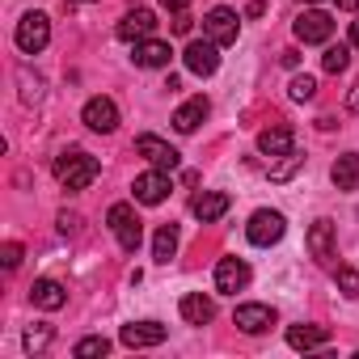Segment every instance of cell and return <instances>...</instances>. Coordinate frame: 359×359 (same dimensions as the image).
I'll list each match as a JSON object with an SVG mask.
<instances>
[{
	"mask_svg": "<svg viewBox=\"0 0 359 359\" xmlns=\"http://www.w3.org/2000/svg\"><path fill=\"white\" fill-rule=\"evenodd\" d=\"M330 342V330L325 325H287V346L292 351H317Z\"/></svg>",
	"mask_w": 359,
	"mask_h": 359,
	"instance_id": "21",
	"label": "cell"
},
{
	"mask_svg": "<svg viewBox=\"0 0 359 359\" xmlns=\"http://www.w3.org/2000/svg\"><path fill=\"white\" fill-rule=\"evenodd\" d=\"M51 342H55V330H51V325H43V321H34V325L22 334V346H26V355H43Z\"/></svg>",
	"mask_w": 359,
	"mask_h": 359,
	"instance_id": "24",
	"label": "cell"
},
{
	"mask_svg": "<svg viewBox=\"0 0 359 359\" xmlns=\"http://www.w3.org/2000/svg\"><path fill=\"white\" fill-rule=\"evenodd\" d=\"M296 39L300 43H330V34H334V18L325 13V9H304L300 18H296Z\"/></svg>",
	"mask_w": 359,
	"mask_h": 359,
	"instance_id": "7",
	"label": "cell"
},
{
	"mask_svg": "<svg viewBox=\"0 0 359 359\" xmlns=\"http://www.w3.org/2000/svg\"><path fill=\"white\" fill-rule=\"evenodd\" d=\"M169 191H173V182H169V169H148V173H140L135 182H131V195H135V203H144V208H156V203H165L169 199Z\"/></svg>",
	"mask_w": 359,
	"mask_h": 359,
	"instance_id": "4",
	"label": "cell"
},
{
	"mask_svg": "<svg viewBox=\"0 0 359 359\" xmlns=\"http://www.w3.org/2000/svg\"><path fill=\"white\" fill-rule=\"evenodd\" d=\"M165 9H169V13H187L191 0H165Z\"/></svg>",
	"mask_w": 359,
	"mask_h": 359,
	"instance_id": "37",
	"label": "cell"
},
{
	"mask_svg": "<svg viewBox=\"0 0 359 359\" xmlns=\"http://www.w3.org/2000/svg\"><path fill=\"white\" fill-rule=\"evenodd\" d=\"M287 97H292V102H313V97H317V81H313V76H292Z\"/></svg>",
	"mask_w": 359,
	"mask_h": 359,
	"instance_id": "30",
	"label": "cell"
},
{
	"mask_svg": "<svg viewBox=\"0 0 359 359\" xmlns=\"http://www.w3.org/2000/svg\"><path fill=\"white\" fill-rule=\"evenodd\" d=\"M106 351H110V338H102V334H89V338H81L72 346L76 359H93V355H106Z\"/></svg>",
	"mask_w": 359,
	"mask_h": 359,
	"instance_id": "28",
	"label": "cell"
},
{
	"mask_svg": "<svg viewBox=\"0 0 359 359\" xmlns=\"http://www.w3.org/2000/svg\"><path fill=\"white\" fill-rule=\"evenodd\" d=\"M191 26H195V22H191L187 13H177V22H173V34H191Z\"/></svg>",
	"mask_w": 359,
	"mask_h": 359,
	"instance_id": "35",
	"label": "cell"
},
{
	"mask_svg": "<svg viewBox=\"0 0 359 359\" xmlns=\"http://www.w3.org/2000/svg\"><path fill=\"white\" fill-rule=\"evenodd\" d=\"M346 110H351V114H359V81H355V89L346 93Z\"/></svg>",
	"mask_w": 359,
	"mask_h": 359,
	"instance_id": "36",
	"label": "cell"
},
{
	"mask_svg": "<svg viewBox=\"0 0 359 359\" xmlns=\"http://www.w3.org/2000/svg\"><path fill=\"white\" fill-rule=\"evenodd\" d=\"M182 60H187V68H191L195 76H212V72L220 68V47H216L212 39H191L187 51H182Z\"/></svg>",
	"mask_w": 359,
	"mask_h": 359,
	"instance_id": "8",
	"label": "cell"
},
{
	"mask_svg": "<svg viewBox=\"0 0 359 359\" xmlns=\"http://www.w3.org/2000/svg\"><path fill=\"white\" fill-rule=\"evenodd\" d=\"M165 338H169V330H165L161 321H135V325H123V334H118V342H123V346H131V351L161 346Z\"/></svg>",
	"mask_w": 359,
	"mask_h": 359,
	"instance_id": "11",
	"label": "cell"
},
{
	"mask_svg": "<svg viewBox=\"0 0 359 359\" xmlns=\"http://www.w3.org/2000/svg\"><path fill=\"white\" fill-rule=\"evenodd\" d=\"M258 152H262V156H271V161H279V156L296 152V131H292L287 123H275V127H266V131L258 135Z\"/></svg>",
	"mask_w": 359,
	"mask_h": 359,
	"instance_id": "12",
	"label": "cell"
},
{
	"mask_svg": "<svg viewBox=\"0 0 359 359\" xmlns=\"http://www.w3.org/2000/svg\"><path fill=\"white\" fill-rule=\"evenodd\" d=\"M330 177H334L338 191H355V187H359V152H342V156L334 161Z\"/></svg>",
	"mask_w": 359,
	"mask_h": 359,
	"instance_id": "23",
	"label": "cell"
},
{
	"mask_svg": "<svg viewBox=\"0 0 359 359\" xmlns=\"http://www.w3.org/2000/svg\"><path fill=\"white\" fill-rule=\"evenodd\" d=\"M338 9H346V13H355V9H359V0H338Z\"/></svg>",
	"mask_w": 359,
	"mask_h": 359,
	"instance_id": "40",
	"label": "cell"
},
{
	"mask_svg": "<svg viewBox=\"0 0 359 359\" xmlns=\"http://www.w3.org/2000/svg\"><path fill=\"white\" fill-rule=\"evenodd\" d=\"M55 224H60V233H64V237H76V233H81V216H76V212H60V220H55Z\"/></svg>",
	"mask_w": 359,
	"mask_h": 359,
	"instance_id": "32",
	"label": "cell"
},
{
	"mask_svg": "<svg viewBox=\"0 0 359 359\" xmlns=\"http://www.w3.org/2000/svg\"><path fill=\"white\" fill-rule=\"evenodd\" d=\"M304 245H309V254H313L317 262H330V258H334V220H313Z\"/></svg>",
	"mask_w": 359,
	"mask_h": 359,
	"instance_id": "17",
	"label": "cell"
},
{
	"mask_svg": "<svg viewBox=\"0 0 359 359\" xmlns=\"http://www.w3.org/2000/svg\"><path fill=\"white\" fill-rule=\"evenodd\" d=\"M237 30H241V22H237V13L233 9H212L208 18H203V34L216 43V47H229V43H237Z\"/></svg>",
	"mask_w": 359,
	"mask_h": 359,
	"instance_id": "9",
	"label": "cell"
},
{
	"mask_svg": "<svg viewBox=\"0 0 359 359\" xmlns=\"http://www.w3.org/2000/svg\"><path fill=\"white\" fill-rule=\"evenodd\" d=\"M304 5H321V0H304Z\"/></svg>",
	"mask_w": 359,
	"mask_h": 359,
	"instance_id": "41",
	"label": "cell"
},
{
	"mask_svg": "<svg viewBox=\"0 0 359 359\" xmlns=\"http://www.w3.org/2000/svg\"><path fill=\"white\" fill-rule=\"evenodd\" d=\"M304 165V156L300 152H287V156H279V161H271V182H292V177H296V169Z\"/></svg>",
	"mask_w": 359,
	"mask_h": 359,
	"instance_id": "26",
	"label": "cell"
},
{
	"mask_svg": "<svg viewBox=\"0 0 359 359\" xmlns=\"http://www.w3.org/2000/svg\"><path fill=\"white\" fill-rule=\"evenodd\" d=\"M212 114V102L208 97H191V102H182L173 110V127L182 131V135H191V131H199V123Z\"/></svg>",
	"mask_w": 359,
	"mask_h": 359,
	"instance_id": "15",
	"label": "cell"
},
{
	"mask_svg": "<svg viewBox=\"0 0 359 359\" xmlns=\"http://www.w3.org/2000/svg\"><path fill=\"white\" fill-rule=\"evenodd\" d=\"M233 325L245 330V334H262V330L275 325V309H271V304H237Z\"/></svg>",
	"mask_w": 359,
	"mask_h": 359,
	"instance_id": "14",
	"label": "cell"
},
{
	"mask_svg": "<svg viewBox=\"0 0 359 359\" xmlns=\"http://www.w3.org/2000/svg\"><path fill=\"white\" fill-rule=\"evenodd\" d=\"M106 220H110L114 241H118L127 254H135V250H140V241H144V224H140L135 208H131V203H114V208L106 212Z\"/></svg>",
	"mask_w": 359,
	"mask_h": 359,
	"instance_id": "2",
	"label": "cell"
},
{
	"mask_svg": "<svg viewBox=\"0 0 359 359\" xmlns=\"http://www.w3.org/2000/svg\"><path fill=\"white\" fill-rule=\"evenodd\" d=\"M317 127H321V131H334L338 123H334V114H321V118H317Z\"/></svg>",
	"mask_w": 359,
	"mask_h": 359,
	"instance_id": "38",
	"label": "cell"
},
{
	"mask_svg": "<svg viewBox=\"0 0 359 359\" xmlns=\"http://www.w3.org/2000/svg\"><path fill=\"white\" fill-rule=\"evenodd\" d=\"M13 43H18V51L39 55V51L51 43V18H47V13H26V18L18 22V30H13Z\"/></svg>",
	"mask_w": 359,
	"mask_h": 359,
	"instance_id": "3",
	"label": "cell"
},
{
	"mask_svg": "<svg viewBox=\"0 0 359 359\" xmlns=\"http://www.w3.org/2000/svg\"><path fill=\"white\" fill-rule=\"evenodd\" d=\"M173 254H177V229L173 224H161L156 237H152V258L156 262H169Z\"/></svg>",
	"mask_w": 359,
	"mask_h": 359,
	"instance_id": "25",
	"label": "cell"
},
{
	"mask_svg": "<svg viewBox=\"0 0 359 359\" xmlns=\"http://www.w3.org/2000/svg\"><path fill=\"white\" fill-rule=\"evenodd\" d=\"M131 60H135L140 68H169L173 51H169V43H161V39H140Z\"/></svg>",
	"mask_w": 359,
	"mask_h": 359,
	"instance_id": "18",
	"label": "cell"
},
{
	"mask_svg": "<svg viewBox=\"0 0 359 359\" xmlns=\"http://www.w3.org/2000/svg\"><path fill=\"white\" fill-rule=\"evenodd\" d=\"M233 208V199L224 195V191H203L195 203H191V212H195V220H203V224H212V220H220L224 212Z\"/></svg>",
	"mask_w": 359,
	"mask_h": 359,
	"instance_id": "19",
	"label": "cell"
},
{
	"mask_svg": "<svg viewBox=\"0 0 359 359\" xmlns=\"http://www.w3.org/2000/svg\"><path fill=\"white\" fill-rule=\"evenodd\" d=\"M346 64H351V47H342V43L338 47H325V55H321V68L325 72L338 76V72H346Z\"/></svg>",
	"mask_w": 359,
	"mask_h": 359,
	"instance_id": "27",
	"label": "cell"
},
{
	"mask_svg": "<svg viewBox=\"0 0 359 359\" xmlns=\"http://www.w3.org/2000/svg\"><path fill=\"white\" fill-rule=\"evenodd\" d=\"M97 173H102L97 156H89V152H81V148L55 156V177H60V187H68V191H85V187H93V177H97Z\"/></svg>",
	"mask_w": 359,
	"mask_h": 359,
	"instance_id": "1",
	"label": "cell"
},
{
	"mask_svg": "<svg viewBox=\"0 0 359 359\" xmlns=\"http://www.w3.org/2000/svg\"><path fill=\"white\" fill-rule=\"evenodd\" d=\"M351 47H359V18L351 22Z\"/></svg>",
	"mask_w": 359,
	"mask_h": 359,
	"instance_id": "39",
	"label": "cell"
},
{
	"mask_svg": "<svg viewBox=\"0 0 359 359\" xmlns=\"http://www.w3.org/2000/svg\"><path fill=\"white\" fill-rule=\"evenodd\" d=\"M245 283H250V266H245V258H220V262H216V292L237 296Z\"/></svg>",
	"mask_w": 359,
	"mask_h": 359,
	"instance_id": "13",
	"label": "cell"
},
{
	"mask_svg": "<svg viewBox=\"0 0 359 359\" xmlns=\"http://www.w3.org/2000/svg\"><path fill=\"white\" fill-rule=\"evenodd\" d=\"M334 279H338V292H342V296H351V300L359 296V271H355V266H338Z\"/></svg>",
	"mask_w": 359,
	"mask_h": 359,
	"instance_id": "31",
	"label": "cell"
},
{
	"mask_svg": "<svg viewBox=\"0 0 359 359\" xmlns=\"http://www.w3.org/2000/svg\"><path fill=\"white\" fill-rule=\"evenodd\" d=\"M283 233H287V220L279 216V212H271V208H262V212H254L250 216V224H245V237L254 241V245H275V241H283Z\"/></svg>",
	"mask_w": 359,
	"mask_h": 359,
	"instance_id": "5",
	"label": "cell"
},
{
	"mask_svg": "<svg viewBox=\"0 0 359 359\" xmlns=\"http://www.w3.org/2000/svg\"><path fill=\"white\" fill-rule=\"evenodd\" d=\"M81 123H85L89 131L110 135V131L118 127V106H114L110 97H89V102H85V110H81Z\"/></svg>",
	"mask_w": 359,
	"mask_h": 359,
	"instance_id": "10",
	"label": "cell"
},
{
	"mask_svg": "<svg viewBox=\"0 0 359 359\" xmlns=\"http://www.w3.org/2000/svg\"><path fill=\"white\" fill-rule=\"evenodd\" d=\"M81 5H85V0H81Z\"/></svg>",
	"mask_w": 359,
	"mask_h": 359,
	"instance_id": "42",
	"label": "cell"
},
{
	"mask_svg": "<svg viewBox=\"0 0 359 359\" xmlns=\"http://www.w3.org/2000/svg\"><path fill=\"white\" fill-rule=\"evenodd\" d=\"M212 317H216V304H212L203 292L182 296V321H187V325H208Z\"/></svg>",
	"mask_w": 359,
	"mask_h": 359,
	"instance_id": "22",
	"label": "cell"
},
{
	"mask_svg": "<svg viewBox=\"0 0 359 359\" xmlns=\"http://www.w3.org/2000/svg\"><path fill=\"white\" fill-rule=\"evenodd\" d=\"M30 300H34V309L55 313V309H64V304H68V292H64V283H55V279H34Z\"/></svg>",
	"mask_w": 359,
	"mask_h": 359,
	"instance_id": "20",
	"label": "cell"
},
{
	"mask_svg": "<svg viewBox=\"0 0 359 359\" xmlns=\"http://www.w3.org/2000/svg\"><path fill=\"white\" fill-rule=\"evenodd\" d=\"M18 81H22V102H26V106H39V102H43V81L30 76L26 68L18 72Z\"/></svg>",
	"mask_w": 359,
	"mask_h": 359,
	"instance_id": "29",
	"label": "cell"
},
{
	"mask_svg": "<svg viewBox=\"0 0 359 359\" xmlns=\"http://www.w3.org/2000/svg\"><path fill=\"white\" fill-rule=\"evenodd\" d=\"M0 262H5L9 271H18V266H22V245H18V241H9L5 250H0Z\"/></svg>",
	"mask_w": 359,
	"mask_h": 359,
	"instance_id": "33",
	"label": "cell"
},
{
	"mask_svg": "<svg viewBox=\"0 0 359 359\" xmlns=\"http://www.w3.org/2000/svg\"><path fill=\"white\" fill-rule=\"evenodd\" d=\"M152 30H156V18H152L148 9H131V13L118 22V30H114V34H118L123 43H140V39H148Z\"/></svg>",
	"mask_w": 359,
	"mask_h": 359,
	"instance_id": "16",
	"label": "cell"
},
{
	"mask_svg": "<svg viewBox=\"0 0 359 359\" xmlns=\"http://www.w3.org/2000/svg\"><path fill=\"white\" fill-rule=\"evenodd\" d=\"M135 152H140V156H148L156 169H169V173H173L177 165H182V152H177L173 144H165L161 135H152V131L135 135Z\"/></svg>",
	"mask_w": 359,
	"mask_h": 359,
	"instance_id": "6",
	"label": "cell"
},
{
	"mask_svg": "<svg viewBox=\"0 0 359 359\" xmlns=\"http://www.w3.org/2000/svg\"><path fill=\"white\" fill-rule=\"evenodd\" d=\"M279 64H283V68H296V64H300V51H292V47L279 51Z\"/></svg>",
	"mask_w": 359,
	"mask_h": 359,
	"instance_id": "34",
	"label": "cell"
}]
</instances>
